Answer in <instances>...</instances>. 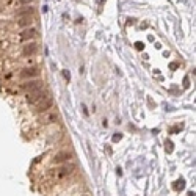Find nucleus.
Wrapping results in <instances>:
<instances>
[{
  "label": "nucleus",
  "mask_w": 196,
  "mask_h": 196,
  "mask_svg": "<svg viewBox=\"0 0 196 196\" xmlns=\"http://www.w3.org/2000/svg\"><path fill=\"white\" fill-rule=\"evenodd\" d=\"M36 50H38V44L36 43H27L24 47H22V53L25 55V57H32V55H35L36 53Z\"/></svg>",
  "instance_id": "nucleus-7"
},
{
  "label": "nucleus",
  "mask_w": 196,
  "mask_h": 196,
  "mask_svg": "<svg viewBox=\"0 0 196 196\" xmlns=\"http://www.w3.org/2000/svg\"><path fill=\"white\" fill-rule=\"evenodd\" d=\"M20 3H27V2H32V0H19Z\"/></svg>",
  "instance_id": "nucleus-11"
},
{
  "label": "nucleus",
  "mask_w": 196,
  "mask_h": 196,
  "mask_svg": "<svg viewBox=\"0 0 196 196\" xmlns=\"http://www.w3.org/2000/svg\"><path fill=\"white\" fill-rule=\"evenodd\" d=\"M74 157V154L71 151H60L53 155V163L61 165V163H66V162H71V158Z\"/></svg>",
  "instance_id": "nucleus-3"
},
{
  "label": "nucleus",
  "mask_w": 196,
  "mask_h": 196,
  "mask_svg": "<svg viewBox=\"0 0 196 196\" xmlns=\"http://www.w3.org/2000/svg\"><path fill=\"white\" fill-rule=\"evenodd\" d=\"M52 104H53V99H52V96H49L44 101L36 104V110L39 111V113H44V111H47L49 108H52Z\"/></svg>",
  "instance_id": "nucleus-6"
},
{
  "label": "nucleus",
  "mask_w": 196,
  "mask_h": 196,
  "mask_svg": "<svg viewBox=\"0 0 196 196\" xmlns=\"http://www.w3.org/2000/svg\"><path fill=\"white\" fill-rule=\"evenodd\" d=\"M43 88V80H38V79H33V80H27L25 83L20 85V89L25 91V93H32L35 89H39Z\"/></svg>",
  "instance_id": "nucleus-2"
},
{
  "label": "nucleus",
  "mask_w": 196,
  "mask_h": 196,
  "mask_svg": "<svg viewBox=\"0 0 196 196\" xmlns=\"http://www.w3.org/2000/svg\"><path fill=\"white\" fill-rule=\"evenodd\" d=\"M33 14V8L32 6H24L22 10H19L17 11V17H29V16H32Z\"/></svg>",
  "instance_id": "nucleus-9"
},
{
  "label": "nucleus",
  "mask_w": 196,
  "mask_h": 196,
  "mask_svg": "<svg viewBox=\"0 0 196 196\" xmlns=\"http://www.w3.org/2000/svg\"><path fill=\"white\" fill-rule=\"evenodd\" d=\"M49 96H50V93H49L47 89L39 88V89L32 91V93H27V101H29V104H32V105H36L38 102L44 101L46 97H49Z\"/></svg>",
  "instance_id": "nucleus-1"
},
{
  "label": "nucleus",
  "mask_w": 196,
  "mask_h": 196,
  "mask_svg": "<svg viewBox=\"0 0 196 196\" xmlns=\"http://www.w3.org/2000/svg\"><path fill=\"white\" fill-rule=\"evenodd\" d=\"M57 118H58L57 111H53V110H47V111H44V113H41L39 121L43 122V124H50V122H55V121H57Z\"/></svg>",
  "instance_id": "nucleus-5"
},
{
  "label": "nucleus",
  "mask_w": 196,
  "mask_h": 196,
  "mask_svg": "<svg viewBox=\"0 0 196 196\" xmlns=\"http://www.w3.org/2000/svg\"><path fill=\"white\" fill-rule=\"evenodd\" d=\"M35 36H36V30L35 29H25V30L20 32V39L22 41H30Z\"/></svg>",
  "instance_id": "nucleus-8"
},
{
  "label": "nucleus",
  "mask_w": 196,
  "mask_h": 196,
  "mask_svg": "<svg viewBox=\"0 0 196 196\" xmlns=\"http://www.w3.org/2000/svg\"><path fill=\"white\" fill-rule=\"evenodd\" d=\"M20 79H29V80H33V79H38L39 77V69L35 68V66H30V68H25L20 71L19 74Z\"/></svg>",
  "instance_id": "nucleus-4"
},
{
  "label": "nucleus",
  "mask_w": 196,
  "mask_h": 196,
  "mask_svg": "<svg viewBox=\"0 0 196 196\" xmlns=\"http://www.w3.org/2000/svg\"><path fill=\"white\" fill-rule=\"evenodd\" d=\"M32 22H33V20H32V17H30V16H29V17H22V19L19 20V27H20V29H24V27L32 25Z\"/></svg>",
  "instance_id": "nucleus-10"
}]
</instances>
